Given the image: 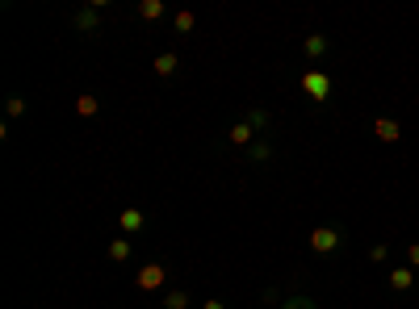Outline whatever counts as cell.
Masks as SVG:
<instances>
[{"label": "cell", "instance_id": "6da1fadb", "mask_svg": "<svg viewBox=\"0 0 419 309\" xmlns=\"http://www.w3.org/2000/svg\"><path fill=\"white\" fill-rule=\"evenodd\" d=\"M298 88H302V96H306L311 105H327L331 92H335V84H331V76H327L323 67H306V71L298 76Z\"/></svg>", "mask_w": 419, "mask_h": 309}, {"label": "cell", "instance_id": "7a4b0ae2", "mask_svg": "<svg viewBox=\"0 0 419 309\" xmlns=\"http://www.w3.org/2000/svg\"><path fill=\"white\" fill-rule=\"evenodd\" d=\"M344 247V230L340 226H319V230H311V251L315 255H335Z\"/></svg>", "mask_w": 419, "mask_h": 309}, {"label": "cell", "instance_id": "3957f363", "mask_svg": "<svg viewBox=\"0 0 419 309\" xmlns=\"http://www.w3.org/2000/svg\"><path fill=\"white\" fill-rule=\"evenodd\" d=\"M101 8H105V0H93V4L76 8V17H72L76 34H84V38H96V34H101Z\"/></svg>", "mask_w": 419, "mask_h": 309}, {"label": "cell", "instance_id": "277c9868", "mask_svg": "<svg viewBox=\"0 0 419 309\" xmlns=\"http://www.w3.org/2000/svg\"><path fill=\"white\" fill-rule=\"evenodd\" d=\"M164 280H168V267L164 264H147V267H139V276H135V284H139L143 293H160Z\"/></svg>", "mask_w": 419, "mask_h": 309}, {"label": "cell", "instance_id": "5b68a950", "mask_svg": "<svg viewBox=\"0 0 419 309\" xmlns=\"http://www.w3.org/2000/svg\"><path fill=\"white\" fill-rule=\"evenodd\" d=\"M327 50H331V38H327V34H306V38H302V54H306L311 63L327 59Z\"/></svg>", "mask_w": 419, "mask_h": 309}, {"label": "cell", "instance_id": "8992f818", "mask_svg": "<svg viewBox=\"0 0 419 309\" xmlns=\"http://www.w3.org/2000/svg\"><path fill=\"white\" fill-rule=\"evenodd\" d=\"M118 226H122V234H139L143 226H147V214L135 209V205H126V209L118 214Z\"/></svg>", "mask_w": 419, "mask_h": 309}, {"label": "cell", "instance_id": "52a82bcc", "mask_svg": "<svg viewBox=\"0 0 419 309\" xmlns=\"http://www.w3.org/2000/svg\"><path fill=\"white\" fill-rule=\"evenodd\" d=\"M243 159H247V163H260V168H264V163L273 159V142H269V138H256V142H252V146L243 151Z\"/></svg>", "mask_w": 419, "mask_h": 309}, {"label": "cell", "instance_id": "ba28073f", "mask_svg": "<svg viewBox=\"0 0 419 309\" xmlns=\"http://www.w3.org/2000/svg\"><path fill=\"white\" fill-rule=\"evenodd\" d=\"M177 67H181V54H177V50H164V54H155V76H160V80L177 76Z\"/></svg>", "mask_w": 419, "mask_h": 309}, {"label": "cell", "instance_id": "9c48e42d", "mask_svg": "<svg viewBox=\"0 0 419 309\" xmlns=\"http://www.w3.org/2000/svg\"><path fill=\"white\" fill-rule=\"evenodd\" d=\"M386 280H390V288H394V293H407V288L415 284V267H390V276H386Z\"/></svg>", "mask_w": 419, "mask_h": 309}, {"label": "cell", "instance_id": "30bf717a", "mask_svg": "<svg viewBox=\"0 0 419 309\" xmlns=\"http://www.w3.org/2000/svg\"><path fill=\"white\" fill-rule=\"evenodd\" d=\"M256 138H260V134L252 130L247 122H239V126H231V134H227V142H231V146H243V151H247V146H252Z\"/></svg>", "mask_w": 419, "mask_h": 309}, {"label": "cell", "instance_id": "8fae6325", "mask_svg": "<svg viewBox=\"0 0 419 309\" xmlns=\"http://www.w3.org/2000/svg\"><path fill=\"white\" fill-rule=\"evenodd\" d=\"M373 134H377V142H398V138H403L398 122H390V117H377V122H373Z\"/></svg>", "mask_w": 419, "mask_h": 309}, {"label": "cell", "instance_id": "7c38bea8", "mask_svg": "<svg viewBox=\"0 0 419 309\" xmlns=\"http://www.w3.org/2000/svg\"><path fill=\"white\" fill-rule=\"evenodd\" d=\"M130 255H135V247H130V238H113V243H109V260H113V264H126Z\"/></svg>", "mask_w": 419, "mask_h": 309}, {"label": "cell", "instance_id": "4fadbf2b", "mask_svg": "<svg viewBox=\"0 0 419 309\" xmlns=\"http://www.w3.org/2000/svg\"><path fill=\"white\" fill-rule=\"evenodd\" d=\"M243 122H247L252 130H256L260 138H264V130H269V122H273V117H269L264 109H247V113H243Z\"/></svg>", "mask_w": 419, "mask_h": 309}, {"label": "cell", "instance_id": "5bb4252c", "mask_svg": "<svg viewBox=\"0 0 419 309\" xmlns=\"http://www.w3.org/2000/svg\"><path fill=\"white\" fill-rule=\"evenodd\" d=\"M168 8H164V0H139V17L143 21H160Z\"/></svg>", "mask_w": 419, "mask_h": 309}, {"label": "cell", "instance_id": "9a60e30c", "mask_svg": "<svg viewBox=\"0 0 419 309\" xmlns=\"http://www.w3.org/2000/svg\"><path fill=\"white\" fill-rule=\"evenodd\" d=\"M76 113H80V117H96V113H101V100H96L93 92L76 96Z\"/></svg>", "mask_w": 419, "mask_h": 309}, {"label": "cell", "instance_id": "2e32d148", "mask_svg": "<svg viewBox=\"0 0 419 309\" xmlns=\"http://www.w3.org/2000/svg\"><path fill=\"white\" fill-rule=\"evenodd\" d=\"M160 301H164V309H189V293L185 288H168Z\"/></svg>", "mask_w": 419, "mask_h": 309}, {"label": "cell", "instance_id": "e0dca14e", "mask_svg": "<svg viewBox=\"0 0 419 309\" xmlns=\"http://www.w3.org/2000/svg\"><path fill=\"white\" fill-rule=\"evenodd\" d=\"M4 113H9V117H26V96H17V92H13V96H9V105H4Z\"/></svg>", "mask_w": 419, "mask_h": 309}, {"label": "cell", "instance_id": "ac0fdd59", "mask_svg": "<svg viewBox=\"0 0 419 309\" xmlns=\"http://www.w3.org/2000/svg\"><path fill=\"white\" fill-rule=\"evenodd\" d=\"M172 25H177V34H189V30H193V25H197V17H193V13H177V17H172Z\"/></svg>", "mask_w": 419, "mask_h": 309}, {"label": "cell", "instance_id": "d6986e66", "mask_svg": "<svg viewBox=\"0 0 419 309\" xmlns=\"http://www.w3.org/2000/svg\"><path fill=\"white\" fill-rule=\"evenodd\" d=\"M281 309H319V301H311V297H289V301H281Z\"/></svg>", "mask_w": 419, "mask_h": 309}, {"label": "cell", "instance_id": "ffe728a7", "mask_svg": "<svg viewBox=\"0 0 419 309\" xmlns=\"http://www.w3.org/2000/svg\"><path fill=\"white\" fill-rule=\"evenodd\" d=\"M369 260H373V264H386V260H390V247H386V243L369 247Z\"/></svg>", "mask_w": 419, "mask_h": 309}, {"label": "cell", "instance_id": "44dd1931", "mask_svg": "<svg viewBox=\"0 0 419 309\" xmlns=\"http://www.w3.org/2000/svg\"><path fill=\"white\" fill-rule=\"evenodd\" d=\"M407 264L419 267V243H411V247H407Z\"/></svg>", "mask_w": 419, "mask_h": 309}, {"label": "cell", "instance_id": "7402d4cb", "mask_svg": "<svg viewBox=\"0 0 419 309\" xmlns=\"http://www.w3.org/2000/svg\"><path fill=\"white\" fill-rule=\"evenodd\" d=\"M201 309H227V301H206Z\"/></svg>", "mask_w": 419, "mask_h": 309}]
</instances>
